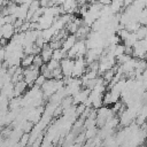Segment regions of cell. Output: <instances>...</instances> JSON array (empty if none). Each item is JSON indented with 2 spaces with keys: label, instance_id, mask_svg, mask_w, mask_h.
Here are the masks:
<instances>
[{
  "label": "cell",
  "instance_id": "1",
  "mask_svg": "<svg viewBox=\"0 0 147 147\" xmlns=\"http://www.w3.org/2000/svg\"><path fill=\"white\" fill-rule=\"evenodd\" d=\"M74 67V60L69 57H64L60 61V68L62 71L63 77H71V71Z\"/></svg>",
  "mask_w": 147,
  "mask_h": 147
},
{
  "label": "cell",
  "instance_id": "2",
  "mask_svg": "<svg viewBox=\"0 0 147 147\" xmlns=\"http://www.w3.org/2000/svg\"><path fill=\"white\" fill-rule=\"evenodd\" d=\"M39 55H40V57L42 59L44 63H47L49 60H52L53 49L48 46V44H45V45L41 47V49H40V52H39Z\"/></svg>",
  "mask_w": 147,
  "mask_h": 147
},
{
  "label": "cell",
  "instance_id": "3",
  "mask_svg": "<svg viewBox=\"0 0 147 147\" xmlns=\"http://www.w3.org/2000/svg\"><path fill=\"white\" fill-rule=\"evenodd\" d=\"M76 40H77V38H76V36H75V34H68V36L63 39L61 48L67 53V52H68V51L74 46V44L76 42Z\"/></svg>",
  "mask_w": 147,
  "mask_h": 147
}]
</instances>
